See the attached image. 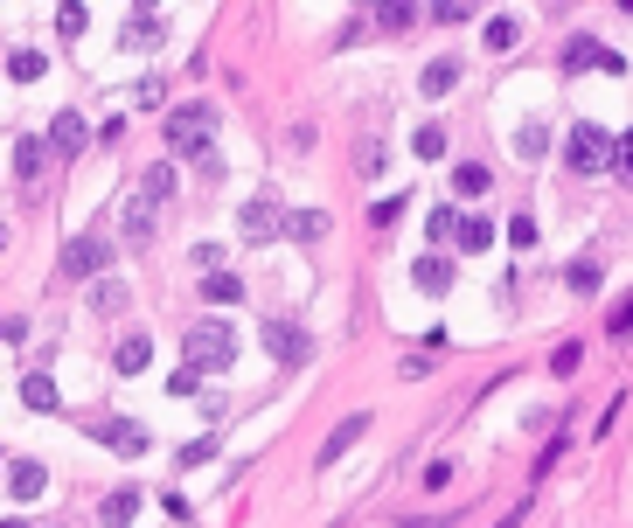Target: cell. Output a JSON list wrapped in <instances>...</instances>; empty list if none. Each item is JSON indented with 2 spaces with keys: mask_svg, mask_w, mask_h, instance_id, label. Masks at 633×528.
Instances as JSON below:
<instances>
[{
  "mask_svg": "<svg viewBox=\"0 0 633 528\" xmlns=\"http://www.w3.org/2000/svg\"><path fill=\"white\" fill-rule=\"evenodd\" d=\"M216 119H223L216 105H174V112H167V146H174V153H188L195 167H209V174H216V167H223V160H216V146H209Z\"/></svg>",
  "mask_w": 633,
  "mask_h": 528,
  "instance_id": "cell-1",
  "label": "cell"
},
{
  "mask_svg": "<svg viewBox=\"0 0 633 528\" xmlns=\"http://www.w3.org/2000/svg\"><path fill=\"white\" fill-rule=\"evenodd\" d=\"M181 355H188V369H195V376H202V369H216V376H223V369L237 362V334H230L223 320H202V327H188V334H181Z\"/></svg>",
  "mask_w": 633,
  "mask_h": 528,
  "instance_id": "cell-2",
  "label": "cell"
},
{
  "mask_svg": "<svg viewBox=\"0 0 633 528\" xmlns=\"http://www.w3.org/2000/svg\"><path fill=\"white\" fill-rule=\"evenodd\" d=\"M564 160H571V174H606L613 160H620V139L606 126H592V119H578L571 126V146H564Z\"/></svg>",
  "mask_w": 633,
  "mask_h": 528,
  "instance_id": "cell-3",
  "label": "cell"
},
{
  "mask_svg": "<svg viewBox=\"0 0 633 528\" xmlns=\"http://www.w3.org/2000/svg\"><path fill=\"white\" fill-rule=\"evenodd\" d=\"M105 264H112V237H105V230H84V237H70V244H63L56 278H98Z\"/></svg>",
  "mask_w": 633,
  "mask_h": 528,
  "instance_id": "cell-4",
  "label": "cell"
},
{
  "mask_svg": "<svg viewBox=\"0 0 633 528\" xmlns=\"http://www.w3.org/2000/svg\"><path fill=\"white\" fill-rule=\"evenodd\" d=\"M265 355H272V362H286V369H300V362L314 355V341H307V327H300V320H265Z\"/></svg>",
  "mask_w": 633,
  "mask_h": 528,
  "instance_id": "cell-5",
  "label": "cell"
},
{
  "mask_svg": "<svg viewBox=\"0 0 633 528\" xmlns=\"http://www.w3.org/2000/svg\"><path fill=\"white\" fill-rule=\"evenodd\" d=\"M578 70H613L620 77V49H606L599 35H571L564 42V77H578Z\"/></svg>",
  "mask_w": 633,
  "mask_h": 528,
  "instance_id": "cell-6",
  "label": "cell"
},
{
  "mask_svg": "<svg viewBox=\"0 0 633 528\" xmlns=\"http://www.w3.org/2000/svg\"><path fill=\"white\" fill-rule=\"evenodd\" d=\"M91 438H98V445H105V452H119V459H140V452H147V445H154V438H147V424H140V417H105V424H98V431H91Z\"/></svg>",
  "mask_w": 633,
  "mask_h": 528,
  "instance_id": "cell-7",
  "label": "cell"
},
{
  "mask_svg": "<svg viewBox=\"0 0 633 528\" xmlns=\"http://www.w3.org/2000/svg\"><path fill=\"white\" fill-rule=\"evenodd\" d=\"M42 167H49V139H14V181H21V195L42 188Z\"/></svg>",
  "mask_w": 633,
  "mask_h": 528,
  "instance_id": "cell-8",
  "label": "cell"
},
{
  "mask_svg": "<svg viewBox=\"0 0 633 528\" xmlns=\"http://www.w3.org/2000/svg\"><path fill=\"white\" fill-rule=\"evenodd\" d=\"M84 146H91V126H84L77 112H56V126H49V153H56V160H77Z\"/></svg>",
  "mask_w": 633,
  "mask_h": 528,
  "instance_id": "cell-9",
  "label": "cell"
},
{
  "mask_svg": "<svg viewBox=\"0 0 633 528\" xmlns=\"http://www.w3.org/2000/svg\"><path fill=\"white\" fill-rule=\"evenodd\" d=\"M244 244H272V237H286V216L272 209V202H244Z\"/></svg>",
  "mask_w": 633,
  "mask_h": 528,
  "instance_id": "cell-10",
  "label": "cell"
},
{
  "mask_svg": "<svg viewBox=\"0 0 633 528\" xmlns=\"http://www.w3.org/2000/svg\"><path fill=\"white\" fill-rule=\"evenodd\" d=\"M7 487H14V501H42V494H49V466H42V459H14V466H7Z\"/></svg>",
  "mask_w": 633,
  "mask_h": 528,
  "instance_id": "cell-11",
  "label": "cell"
},
{
  "mask_svg": "<svg viewBox=\"0 0 633 528\" xmlns=\"http://www.w3.org/2000/svg\"><path fill=\"white\" fill-rule=\"evenodd\" d=\"M355 438H369V410H355V417H341V424H334V438L320 445V459H314V466H334V459H341V452H348Z\"/></svg>",
  "mask_w": 633,
  "mask_h": 528,
  "instance_id": "cell-12",
  "label": "cell"
},
{
  "mask_svg": "<svg viewBox=\"0 0 633 528\" xmlns=\"http://www.w3.org/2000/svg\"><path fill=\"white\" fill-rule=\"evenodd\" d=\"M140 494H147V487H112V501L98 508V522H105V528H133V515H140Z\"/></svg>",
  "mask_w": 633,
  "mask_h": 528,
  "instance_id": "cell-13",
  "label": "cell"
},
{
  "mask_svg": "<svg viewBox=\"0 0 633 528\" xmlns=\"http://www.w3.org/2000/svg\"><path fill=\"white\" fill-rule=\"evenodd\" d=\"M160 35H167V21H160L154 7H133V21H126V49H160Z\"/></svg>",
  "mask_w": 633,
  "mask_h": 528,
  "instance_id": "cell-14",
  "label": "cell"
},
{
  "mask_svg": "<svg viewBox=\"0 0 633 528\" xmlns=\"http://www.w3.org/2000/svg\"><path fill=\"white\" fill-rule=\"evenodd\" d=\"M154 216H160V209H147V202L133 195V202H126V223H119V237H126L133 251H140V244H154Z\"/></svg>",
  "mask_w": 633,
  "mask_h": 528,
  "instance_id": "cell-15",
  "label": "cell"
},
{
  "mask_svg": "<svg viewBox=\"0 0 633 528\" xmlns=\"http://www.w3.org/2000/svg\"><path fill=\"white\" fill-rule=\"evenodd\" d=\"M418 91H425V98H446V91H460V63H453V56H439V63H425V77H418Z\"/></svg>",
  "mask_w": 633,
  "mask_h": 528,
  "instance_id": "cell-16",
  "label": "cell"
},
{
  "mask_svg": "<svg viewBox=\"0 0 633 528\" xmlns=\"http://www.w3.org/2000/svg\"><path fill=\"white\" fill-rule=\"evenodd\" d=\"M147 362H154V341H147V334H126V341H119V355H112V369H119V376H140Z\"/></svg>",
  "mask_w": 633,
  "mask_h": 528,
  "instance_id": "cell-17",
  "label": "cell"
},
{
  "mask_svg": "<svg viewBox=\"0 0 633 528\" xmlns=\"http://www.w3.org/2000/svg\"><path fill=\"white\" fill-rule=\"evenodd\" d=\"M174 188H181V181H174V167L160 160V167H147V181H140V202L160 209V202H174Z\"/></svg>",
  "mask_w": 633,
  "mask_h": 528,
  "instance_id": "cell-18",
  "label": "cell"
},
{
  "mask_svg": "<svg viewBox=\"0 0 633 528\" xmlns=\"http://www.w3.org/2000/svg\"><path fill=\"white\" fill-rule=\"evenodd\" d=\"M411 278H418V292H446V285H453V264L432 251V258H418V264H411Z\"/></svg>",
  "mask_w": 633,
  "mask_h": 528,
  "instance_id": "cell-19",
  "label": "cell"
},
{
  "mask_svg": "<svg viewBox=\"0 0 633 528\" xmlns=\"http://www.w3.org/2000/svg\"><path fill=\"white\" fill-rule=\"evenodd\" d=\"M286 237H293V244H320V237H327V216H320V209H293V216H286Z\"/></svg>",
  "mask_w": 633,
  "mask_h": 528,
  "instance_id": "cell-20",
  "label": "cell"
},
{
  "mask_svg": "<svg viewBox=\"0 0 633 528\" xmlns=\"http://www.w3.org/2000/svg\"><path fill=\"white\" fill-rule=\"evenodd\" d=\"M21 403H28V410H42V417H49V410H63V396H56L49 376H21Z\"/></svg>",
  "mask_w": 633,
  "mask_h": 528,
  "instance_id": "cell-21",
  "label": "cell"
},
{
  "mask_svg": "<svg viewBox=\"0 0 633 528\" xmlns=\"http://www.w3.org/2000/svg\"><path fill=\"white\" fill-rule=\"evenodd\" d=\"M202 299H216V306H237V299H244V278H237V271H209V278H202Z\"/></svg>",
  "mask_w": 633,
  "mask_h": 528,
  "instance_id": "cell-22",
  "label": "cell"
},
{
  "mask_svg": "<svg viewBox=\"0 0 633 528\" xmlns=\"http://www.w3.org/2000/svg\"><path fill=\"white\" fill-rule=\"evenodd\" d=\"M42 70H49V56H42V49H14V56H7V77H14V84H35Z\"/></svg>",
  "mask_w": 633,
  "mask_h": 528,
  "instance_id": "cell-23",
  "label": "cell"
},
{
  "mask_svg": "<svg viewBox=\"0 0 633 528\" xmlns=\"http://www.w3.org/2000/svg\"><path fill=\"white\" fill-rule=\"evenodd\" d=\"M411 146H418V160H446V126H439V119H425V126L411 132Z\"/></svg>",
  "mask_w": 633,
  "mask_h": 528,
  "instance_id": "cell-24",
  "label": "cell"
},
{
  "mask_svg": "<svg viewBox=\"0 0 633 528\" xmlns=\"http://www.w3.org/2000/svg\"><path fill=\"white\" fill-rule=\"evenodd\" d=\"M515 153H522V160H543V153H550V126H543V119H529V126L515 132Z\"/></svg>",
  "mask_w": 633,
  "mask_h": 528,
  "instance_id": "cell-25",
  "label": "cell"
},
{
  "mask_svg": "<svg viewBox=\"0 0 633 528\" xmlns=\"http://www.w3.org/2000/svg\"><path fill=\"white\" fill-rule=\"evenodd\" d=\"M453 244H460V251H487V244H494V223H487V216H460V237H453Z\"/></svg>",
  "mask_w": 633,
  "mask_h": 528,
  "instance_id": "cell-26",
  "label": "cell"
},
{
  "mask_svg": "<svg viewBox=\"0 0 633 528\" xmlns=\"http://www.w3.org/2000/svg\"><path fill=\"white\" fill-rule=\"evenodd\" d=\"M487 181H494V167H480V160L453 167V188H460V195H487Z\"/></svg>",
  "mask_w": 633,
  "mask_h": 528,
  "instance_id": "cell-27",
  "label": "cell"
},
{
  "mask_svg": "<svg viewBox=\"0 0 633 528\" xmlns=\"http://www.w3.org/2000/svg\"><path fill=\"white\" fill-rule=\"evenodd\" d=\"M515 35H522V21H515V14H494V21H487V49H494V56H501V49H515Z\"/></svg>",
  "mask_w": 633,
  "mask_h": 528,
  "instance_id": "cell-28",
  "label": "cell"
},
{
  "mask_svg": "<svg viewBox=\"0 0 633 528\" xmlns=\"http://www.w3.org/2000/svg\"><path fill=\"white\" fill-rule=\"evenodd\" d=\"M564 285H571L578 299H592V292H599V264H592V258H578L571 271H564Z\"/></svg>",
  "mask_w": 633,
  "mask_h": 528,
  "instance_id": "cell-29",
  "label": "cell"
},
{
  "mask_svg": "<svg viewBox=\"0 0 633 528\" xmlns=\"http://www.w3.org/2000/svg\"><path fill=\"white\" fill-rule=\"evenodd\" d=\"M404 209H411V195H383V202L369 209V223H376V230H390V223H397Z\"/></svg>",
  "mask_w": 633,
  "mask_h": 528,
  "instance_id": "cell-30",
  "label": "cell"
},
{
  "mask_svg": "<svg viewBox=\"0 0 633 528\" xmlns=\"http://www.w3.org/2000/svg\"><path fill=\"white\" fill-rule=\"evenodd\" d=\"M425 230H432V244H446V237H460V209H446V202H439Z\"/></svg>",
  "mask_w": 633,
  "mask_h": 528,
  "instance_id": "cell-31",
  "label": "cell"
},
{
  "mask_svg": "<svg viewBox=\"0 0 633 528\" xmlns=\"http://www.w3.org/2000/svg\"><path fill=\"white\" fill-rule=\"evenodd\" d=\"M91 306H98V313H119V306H126V285H119V278L91 285Z\"/></svg>",
  "mask_w": 633,
  "mask_h": 528,
  "instance_id": "cell-32",
  "label": "cell"
},
{
  "mask_svg": "<svg viewBox=\"0 0 633 528\" xmlns=\"http://www.w3.org/2000/svg\"><path fill=\"white\" fill-rule=\"evenodd\" d=\"M355 167H362V174H383V139H376V132L355 146Z\"/></svg>",
  "mask_w": 633,
  "mask_h": 528,
  "instance_id": "cell-33",
  "label": "cell"
},
{
  "mask_svg": "<svg viewBox=\"0 0 633 528\" xmlns=\"http://www.w3.org/2000/svg\"><path fill=\"white\" fill-rule=\"evenodd\" d=\"M216 459V438H195V445H181V466H209Z\"/></svg>",
  "mask_w": 633,
  "mask_h": 528,
  "instance_id": "cell-34",
  "label": "cell"
},
{
  "mask_svg": "<svg viewBox=\"0 0 633 528\" xmlns=\"http://www.w3.org/2000/svg\"><path fill=\"white\" fill-rule=\"evenodd\" d=\"M425 487L446 494V487H453V459H432V466H425Z\"/></svg>",
  "mask_w": 633,
  "mask_h": 528,
  "instance_id": "cell-35",
  "label": "cell"
},
{
  "mask_svg": "<svg viewBox=\"0 0 633 528\" xmlns=\"http://www.w3.org/2000/svg\"><path fill=\"white\" fill-rule=\"evenodd\" d=\"M84 21H91L84 7H56V28H63V35H84Z\"/></svg>",
  "mask_w": 633,
  "mask_h": 528,
  "instance_id": "cell-36",
  "label": "cell"
},
{
  "mask_svg": "<svg viewBox=\"0 0 633 528\" xmlns=\"http://www.w3.org/2000/svg\"><path fill=\"white\" fill-rule=\"evenodd\" d=\"M195 383H202V376H195V369H188V362H181V369H174V376H167V390H174V396H195Z\"/></svg>",
  "mask_w": 633,
  "mask_h": 528,
  "instance_id": "cell-37",
  "label": "cell"
},
{
  "mask_svg": "<svg viewBox=\"0 0 633 528\" xmlns=\"http://www.w3.org/2000/svg\"><path fill=\"white\" fill-rule=\"evenodd\" d=\"M627 334H633V292L620 299V313H613V341H627Z\"/></svg>",
  "mask_w": 633,
  "mask_h": 528,
  "instance_id": "cell-38",
  "label": "cell"
},
{
  "mask_svg": "<svg viewBox=\"0 0 633 528\" xmlns=\"http://www.w3.org/2000/svg\"><path fill=\"white\" fill-rule=\"evenodd\" d=\"M432 21H446V28H453V21H474V7H467V0H453V7H432Z\"/></svg>",
  "mask_w": 633,
  "mask_h": 528,
  "instance_id": "cell-39",
  "label": "cell"
},
{
  "mask_svg": "<svg viewBox=\"0 0 633 528\" xmlns=\"http://www.w3.org/2000/svg\"><path fill=\"white\" fill-rule=\"evenodd\" d=\"M613 167H620V181H633V132H620V160Z\"/></svg>",
  "mask_w": 633,
  "mask_h": 528,
  "instance_id": "cell-40",
  "label": "cell"
},
{
  "mask_svg": "<svg viewBox=\"0 0 633 528\" xmlns=\"http://www.w3.org/2000/svg\"><path fill=\"white\" fill-rule=\"evenodd\" d=\"M404 528H453V515H418V522H404Z\"/></svg>",
  "mask_w": 633,
  "mask_h": 528,
  "instance_id": "cell-41",
  "label": "cell"
},
{
  "mask_svg": "<svg viewBox=\"0 0 633 528\" xmlns=\"http://www.w3.org/2000/svg\"><path fill=\"white\" fill-rule=\"evenodd\" d=\"M0 528H21V522H0Z\"/></svg>",
  "mask_w": 633,
  "mask_h": 528,
  "instance_id": "cell-42",
  "label": "cell"
}]
</instances>
